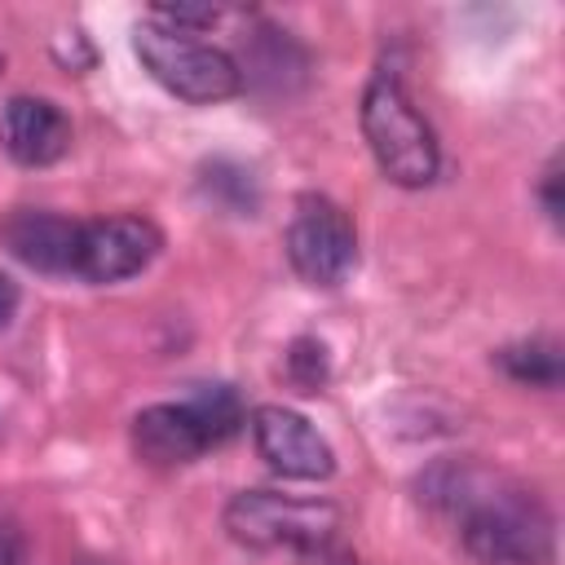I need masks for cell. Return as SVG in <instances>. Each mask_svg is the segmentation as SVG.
Listing matches in <instances>:
<instances>
[{"mask_svg":"<svg viewBox=\"0 0 565 565\" xmlns=\"http://www.w3.org/2000/svg\"><path fill=\"white\" fill-rule=\"evenodd\" d=\"M419 499L459 525V539L481 565H547L552 516L534 490L472 463L441 459L419 477Z\"/></svg>","mask_w":565,"mask_h":565,"instance_id":"obj_1","label":"cell"},{"mask_svg":"<svg viewBox=\"0 0 565 565\" xmlns=\"http://www.w3.org/2000/svg\"><path fill=\"white\" fill-rule=\"evenodd\" d=\"M358 115H362V137L371 146V159L393 185L424 190L437 181V168H441L437 132L393 71L371 75Z\"/></svg>","mask_w":565,"mask_h":565,"instance_id":"obj_2","label":"cell"},{"mask_svg":"<svg viewBox=\"0 0 565 565\" xmlns=\"http://www.w3.org/2000/svg\"><path fill=\"white\" fill-rule=\"evenodd\" d=\"M243 424H247V415H243L238 393L225 384H207L190 402H159V406L137 411L132 450L146 463L172 468V463H190L203 450L230 441Z\"/></svg>","mask_w":565,"mask_h":565,"instance_id":"obj_3","label":"cell"},{"mask_svg":"<svg viewBox=\"0 0 565 565\" xmlns=\"http://www.w3.org/2000/svg\"><path fill=\"white\" fill-rule=\"evenodd\" d=\"M132 53L159 88H168L172 97H181L190 106H212L243 88V66L225 49H216L199 35H185V31L141 22L132 31Z\"/></svg>","mask_w":565,"mask_h":565,"instance_id":"obj_4","label":"cell"},{"mask_svg":"<svg viewBox=\"0 0 565 565\" xmlns=\"http://www.w3.org/2000/svg\"><path fill=\"white\" fill-rule=\"evenodd\" d=\"M225 530L252 552H322L340 530L335 503L278 490H238L225 503Z\"/></svg>","mask_w":565,"mask_h":565,"instance_id":"obj_5","label":"cell"},{"mask_svg":"<svg viewBox=\"0 0 565 565\" xmlns=\"http://www.w3.org/2000/svg\"><path fill=\"white\" fill-rule=\"evenodd\" d=\"M287 260L309 287H340L358 265V230L327 194H300L287 225Z\"/></svg>","mask_w":565,"mask_h":565,"instance_id":"obj_6","label":"cell"},{"mask_svg":"<svg viewBox=\"0 0 565 565\" xmlns=\"http://www.w3.org/2000/svg\"><path fill=\"white\" fill-rule=\"evenodd\" d=\"M163 247L154 221L146 216H97L79 225V252H75V274L84 282H124L141 274L154 252Z\"/></svg>","mask_w":565,"mask_h":565,"instance_id":"obj_7","label":"cell"},{"mask_svg":"<svg viewBox=\"0 0 565 565\" xmlns=\"http://www.w3.org/2000/svg\"><path fill=\"white\" fill-rule=\"evenodd\" d=\"M252 441L256 455L291 481H327L335 472L331 441L291 406H256L252 411Z\"/></svg>","mask_w":565,"mask_h":565,"instance_id":"obj_8","label":"cell"},{"mask_svg":"<svg viewBox=\"0 0 565 565\" xmlns=\"http://www.w3.org/2000/svg\"><path fill=\"white\" fill-rule=\"evenodd\" d=\"M0 128H4V150L22 168H49L71 150V119L49 97H31V93L9 97Z\"/></svg>","mask_w":565,"mask_h":565,"instance_id":"obj_9","label":"cell"},{"mask_svg":"<svg viewBox=\"0 0 565 565\" xmlns=\"http://www.w3.org/2000/svg\"><path fill=\"white\" fill-rule=\"evenodd\" d=\"M4 247L40 269V274H75V252H79V221L44 212V207H18L4 225H0Z\"/></svg>","mask_w":565,"mask_h":565,"instance_id":"obj_10","label":"cell"},{"mask_svg":"<svg viewBox=\"0 0 565 565\" xmlns=\"http://www.w3.org/2000/svg\"><path fill=\"white\" fill-rule=\"evenodd\" d=\"M199 194L225 212V216H256L260 207V181L252 168L234 163V159H212L199 168Z\"/></svg>","mask_w":565,"mask_h":565,"instance_id":"obj_11","label":"cell"},{"mask_svg":"<svg viewBox=\"0 0 565 565\" xmlns=\"http://www.w3.org/2000/svg\"><path fill=\"white\" fill-rule=\"evenodd\" d=\"M494 366L516 380V384H530V388H561L565 380V358H561V344L556 340H516V344H503L494 353Z\"/></svg>","mask_w":565,"mask_h":565,"instance_id":"obj_12","label":"cell"},{"mask_svg":"<svg viewBox=\"0 0 565 565\" xmlns=\"http://www.w3.org/2000/svg\"><path fill=\"white\" fill-rule=\"evenodd\" d=\"M282 366H287V380H291V388H296V393H322V384H327V375H331L327 344H322V340H313V335L291 340V344H287Z\"/></svg>","mask_w":565,"mask_h":565,"instance_id":"obj_13","label":"cell"},{"mask_svg":"<svg viewBox=\"0 0 565 565\" xmlns=\"http://www.w3.org/2000/svg\"><path fill=\"white\" fill-rule=\"evenodd\" d=\"M221 18H225L221 4H154V9H150V22H154V26L185 31V35L207 31V26H216Z\"/></svg>","mask_w":565,"mask_h":565,"instance_id":"obj_14","label":"cell"},{"mask_svg":"<svg viewBox=\"0 0 565 565\" xmlns=\"http://www.w3.org/2000/svg\"><path fill=\"white\" fill-rule=\"evenodd\" d=\"M539 203H543V212L552 221H561V212H565V203H561V159H552L543 168V177H539Z\"/></svg>","mask_w":565,"mask_h":565,"instance_id":"obj_15","label":"cell"},{"mask_svg":"<svg viewBox=\"0 0 565 565\" xmlns=\"http://www.w3.org/2000/svg\"><path fill=\"white\" fill-rule=\"evenodd\" d=\"M0 565H26V539L13 521H0Z\"/></svg>","mask_w":565,"mask_h":565,"instance_id":"obj_16","label":"cell"},{"mask_svg":"<svg viewBox=\"0 0 565 565\" xmlns=\"http://www.w3.org/2000/svg\"><path fill=\"white\" fill-rule=\"evenodd\" d=\"M18 305H22V291H18V282H13V278L0 269V331H4V327L18 318Z\"/></svg>","mask_w":565,"mask_h":565,"instance_id":"obj_17","label":"cell"},{"mask_svg":"<svg viewBox=\"0 0 565 565\" xmlns=\"http://www.w3.org/2000/svg\"><path fill=\"white\" fill-rule=\"evenodd\" d=\"M84 565H110V561H84Z\"/></svg>","mask_w":565,"mask_h":565,"instance_id":"obj_18","label":"cell"},{"mask_svg":"<svg viewBox=\"0 0 565 565\" xmlns=\"http://www.w3.org/2000/svg\"><path fill=\"white\" fill-rule=\"evenodd\" d=\"M0 62H4V57H0Z\"/></svg>","mask_w":565,"mask_h":565,"instance_id":"obj_19","label":"cell"}]
</instances>
